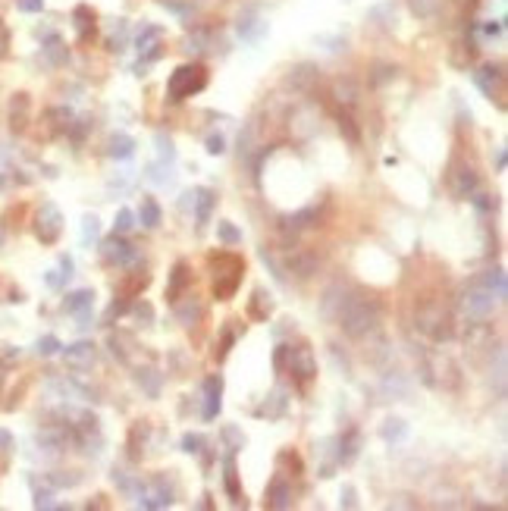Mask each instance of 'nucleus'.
Listing matches in <instances>:
<instances>
[{
    "label": "nucleus",
    "instance_id": "2f4dec72",
    "mask_svg": "<svg viewBox=\"0 0 508 511\" xmlns=\"http://www.w3.org/2000/svg\"><path fill=\"white\" fill-rule=\"evenodd\" d=\"M72 19H76L79 41H88V35H91V32H95V13H91L88 6H76V13H72Z\"/></svg>",
    "mask_w": 508,
    "mask_h": 511
},
{
    "label": "nucleus",
    "instance_id": "a211bd4d",
    "mask_svg": "<svg viewBox=\"0 0 508 511\" xmlns=\"http://www.w3.org/2000/svg\"><path fill=\"white\" fill-rule=\"evenodd\" d=\"M29 119H32V100H29V94H13V100H10V129L13 132H25Z\"/></svg>",
    "mask_w": 508,
    "mask_h": 511
},
{
    "label": "nucleus",
    "instance_id": "680f3d73",
    "mask_svg": "<svg viewBox=\"0 0 508 511\" xmlns=\"http://www.w3.org/2000/svg\"><path fill=\"white\" fill-rule=\"evenodd\" d=\"M0 383H4V364H0Z\"/></svg>",
    "mask_w": 508,
    "mask_h": 511
},
{
    "label": "nucleus",
    "instance_id": "ddd939ff",
    "mask_svg": "<svg viewBox=\"0 0 508 511\" xmlns=\"http://www.w3.org/2000/svg\"><path fill=\"white\" fill-rule=\"evenodd\" d=\"M189 288H192V267L185 260H176L170 270V282H166V301L182 298Z\"/></svg>",
    "mask_w": 508,
    "mask_h": 511
},
{
    "label": "nucleus",
    "instance_id": "b1692460",
    "mask_svg": "<svg viewBox=\"0 0 508 511\" xmlns=\"http://www.w3.org/2000/svg\"><path fill=\"white\" fill-rule=\"evenodd\" d=\"M213 204H217V192H213V188H198V192H195V220H198V226H201V230L210 223Z\"/></svg>",
    "mask_w": 508,
    "mask_h": 511
},
{
    "label": "nucleus",
    "instance_id": "bb28decb",
    "mask_svg": "<svg viewBox=\"0 0 508 511\" xmlns=\"http://www.w3.org/2000/svg\"><path fill=\"white\" fill-rule=\"evenodd\" d=\"M333 98H336L342 107H355L358 98H361L358 82L355 79H336V82H333Z\"/></svg>",
    "mask_w": 508,
    "mask_h": 511
},
{
    "label": "nucleus",
    "instance_id": "f8f14e48",
    "mask_svg": "<svg viewBox=\"0 0 508 511\" xmlns=\"http://www.w3.org/2000/svg\"><path fill=\"white\" fill-rule=\"evenodd\" d=\"M264 502H267V508H273V511L289 508L292 505V483H289V477L276 470V477H273L270 486H267V499Z\"/></svg>",
    "mask_w": 508,
    "mask_h": 511
},
{
    "label": "nucleus",
    "instance_id": "0eeeda50",
    "mask_svg": "<svg viewBox=\"0 0 508 511\" xmlns=\"http://www.w3.org/2000/svg\"><path fill=\"white\" fill-rule=\"evenodd\" d=\"M101 260L107 267H129V264H135L138 260V251L119 232H113L110 239L101 241Z\"/></svg>",
    "mask_w": 508,
    "mask_h": 511
},
{
    "label": "nucleus",
    "instance_id": "412c9836",
    "mask_svg": "<svg viewBox=\"0 0 508 511\" xmlns=\"http://www.w3.org/2000/svg\"><path fill=\"white\" fill-rule=\"evenodd\" d=\"M336 465H352L358 458V446H361V433L358 430H345L336 439Z\"/></svg>",
    "mask_w": 508,
    "mask_h": 511
},
{
    "label": "nucleus",
    "instance_id": "2eb2a0df",
    "mask_svg": "<svg viewBox=\"0 0 508 511\" xmlns=\"http://www.w3.org/2000/svg\"><path fill=\"white\" fill-rule=\"evenodd\" d=\"M173 305H176V320H179L182 326H195V324H201L204 307H201V301H198L192 292H185L182 298H176Z\"/></svg>",
    "mask_w": 508,
    "mask_h": 511
},
{
    "label": "nucleus",
    "instance_id": "c03bdc74",
    "mask_svg": "<svg viewBox=\"0 0 508 511\" xmlns=\"http://www.w3.org/2000/svg\"><path fill=\"white\" fill-rule=\"evenodd\" d=\"M223 442L229 446V452H239V449L245 446V436L239 427H223Z\"/></svg>",
    "mask_w": 508,
    "mask_h": 511
},
{
    "label": "nucleus",
    "instance_id": "de8ad7c7",
    "mask_svg": "<svg viewBox=\"0 0 508 511\" xmlns=\"http://www.w3.org/2000/svg\"><path fill=\"white\" fill-rule=\"evenodd\" d=\"M98 235H101V223H98V217H85L82 220V239L85 241H95Z\"/></svg>",
    "mask_w": 508,
    "mask_h": 511
},
{
    "label": "nucleus",
    "instance_id": "e2e57ef3",
    "mask_svg": "<svg viewBox=\"0 0 508 511\" xmlns=\"http://www.w3.org/2000/svg\"><path fill=\"white\" fill-rule=\"evenodd\" d=\"M0 245H4V230H0Z\"/></svg>",
    "mask_w": 508,
    "mask_h": 511
},
{
    "label": "nucleus",
    "instance_id": "37998d69",
    "mask_svg": "<svg viewBox=\"0 0 508 511\" xmlns=\"http://www.w3.org/2000/svg\"><path fill=\"white\" fill-rule=\"evenodd\" d=\"M148 282H151L148 273H145V270H135V273L129 277V286H126V292H123V295H126V298H132V295H138L145 286H148Z\"/></svg>",
    "mask_w": 508,
    "mask_h": 511
},
{
    "label": "nucleus",
    "instance_id": "a878e982",
    "mask_svg": "<svg viewBox=\"0 0 508 511\" xmlns=\"http://www.w3.org/2000/svg\"><path fill=\"white\" fill-rule=\"evenodd\" d=\"M91 305H95V292L91 288H76L63 298V311L66 314H88Z\"/></svg>",
    "mask_w": 508,
    "mask_h": 511
},
{
    "label": "nucleus",
    "instance_id": "5fc2aeb1",
    "mask_svg": "<svg viewBox=\"0 0 508 511\" xmlns=\"http://www.w3.org/2000/svg\"><path fill=\"white\" fill-rule=\"evenodd\" d=\"M16 6L22 13H41L44 10V0H16Z\"/></svg>",
    "mask_w": 508,
    "mask_h": 511
},
{
    "label": "nucleus",
    "instance_id": "7ed1b4c3",
    "mask_svg": "<svg viewBox=\"0 0 508 511\" xmlns=\"http://www.w3.org/2000/svg\"><path fill=\"white\" fill-rule=\"evenodd\" d=\"M204 85H207V69L201 63H185L170 76V82H166V94H170V100H185V98H192V94L204 91Z\"/></svg>",
    "mask_w": 508,
    "mask_h": 511
},
{
    "label": "nucleus",
    "instance_id": "ea45409f",
    "mask_svg": "<svg viewBox=\"0 0 508 511\" xmlns=\"http://www.w3.org/2000/svg\"><path fill=\"white\" fill-rule=\"evenodd\" d=\"M339 132L349 138V145H358V141H361V132H358V126L352 123L349 113H339Z\"/></svg>",
    "mask_w": 508,
    "mask_h": 511
},
{
    "label": "nucleus",
    "instance_id": "79ce46f5",
    "mask_svg": "<svg viewBox=\"0 0 508 511\" xmlns=\"http://www.w3.org/2000/svg\"><path fill=\"white\" fill-rule=\"evenodd\" d=\"M135 226V213L129 211V207H119V213H116V223H113V232H119V235H126Z\"/></svg>",
    "mask_w": 508,
    "mask_h": 511
},
{
    "label": "nucleus",
    "instance_id": "393cba45",
    "mask_svg": "<svg viewBox=\"0 0 508 511\" xmlns=\"http://www.w3.org/2000/svg\"><path fill=\"white\" fill-rule=\"evenodd\" d=\"M273 314V295L267 288H254L248 298V317L251 320H267Z\"/></svg>",
    "mask_w": 508,
    "mask_h": 511
},
{
    "label": "nucleus",
    "instance_id": "4c0bfd02",
    "mask_svg": "<svg viewBox=\"0 0 508 511\" xmlns=\"http://www.w3.org/2000/svg\"><path fill=\"white\" fill-rule=\"evenodd\" d=\"M276 465H289V467H292V470H289V477H302V474H305L302 458H298L295 452H289V449H283V452L276 455Z\"/></svg>",
    "mask_w": 508,
    "mask_h": 511
},
{
    "label": "nucleus",
    "instance_id": "13d9d810",
    "mask_svg": "<svg viewBox=\"0 0 508 511\" xmlns=\"http://www.w3.org/2000/svg\"><path fill=\"white\" fill-rule=\"evenodd\" d=\"M286 352H289V345H276V354H273V367H276L279 373H283V367H286Z\"/></svg>",
    "mask_w": 508,
    "mask_h": 511
},
{
    "label": "nucleus",
    "instance_id": "bf43d9fd",
    "mask_svg": "<svg viewBox=\"0 0 508 511\" xmlns=\"http://www.w3.org/2000/svg\"><path fill=\"white\" fill-rule=\"evenodd\" d=\"M6 51H10V32H6V25L0 22V57H6Z\"/></svg>",
    "mask_w": 508,
    "mask_h": 511
},
{
    "label": "nucleus",
    "instance_id": "e433bc0d",
    "mask_svg": "<svg viewBox=\"0 0 508 511\" xmlns=\"http://www.w3.org/2000/svg\"><path fill=\"white\" fill-rule=\"evenodd\" d=\"M135 380H138V386H145V392H148L151 399L160 392V373L151 371V367H145V371L138 367V371H135Z\"/></svg>",
    "mask_w": 508,
    "mask_h": 511
},
{
    "label": "nucleus",
    "instance_id": "f704fd0d",
    "mask_svg": "<svg viewBox=\"0 0 508 511\" xmlns=\"http://www.w3.org/2000/svg\"><path fill=\"white\" fill-rule=\"evenodd\" d=\"M44 57H48L51 66H63L69 53H66V44L60 41L57 35H48V41H44Z\"/></svg>",
    "mask_w": 508,
    "mask_h": 511
},
{
    "label": "nucleus",
    "instance_id": "58836bf2",
    "mask_svg": "<svg viewBox=\"0 0 508 511\" xmlns=\"http://www.w3.org/2000/svg\"><path fill=\"white\" fill-rule=\"evenodd\" d=\"M217 235H220V241H223V245H229V248L232 245H242V232H239L232 223H226V220H223V223H217Z\"/></svg>",
    "mask_w": 508,
    "mask_h": 511
},
{
    "label": "nucleus",
    "instance_id": "3c124183",
    "mask_svg": "<svg viewBox=\"0 0 508 511\" xmlns=\"http://www.w3.org/2000/svg\"><path fill=\"white\" fill-rule=\"evenodd\" d=\"M411 6L417 16H430V13L436 10V0H411Z\"/></svg>",
    "mask_w": 508,
    "mask_h": 511
},
{
    "label": "nucleus",
    "instance_id": "052dcab7",
    "mask_svg": "<svg viewBox=\"0 0 508 511\" xmlns=\"http://www.w3.org/2000/svg\"><path fill=\"white\" fill-rule=\"evenodd\" d=\"M6 179H10V173H6V157H4V151H0V192L6 188Z\"/></svg>",
    "mask_w": 508,
    "mask_h": 511
},
{
    "label": "nucleus",
    "instance_id": "f257e3e1",
    "mask_svg": "<svg viewBox=\"0 0 508 511\" xmlns=\"http://www.w3.org/2000/svg\"><path fill=\"white\" fill-rule=\"evenodd\" d=\"M383 317V305H380L373 295H352L349 301L339 311V326L349 339H364L367 333H373Z\"/></svg>",
    "mask_w": 508,
    "mask_h": 511
},
{
    "label": "nucleus",
    "instance_id": "39448f33",
    "mask_svg": "<svg viewBox=\"0 0 508 511\" xmlns=\"http://www.w3.org/2000/svg\"><path fill=\"white\" fill-rule=\"evenodd\" d=\"M496 305H499V298L486 286H480V282H474V286L464 292V298H461V311H464L471 320H486L493 311H496Z\"/></svg>",
    "mask_w": 508,
    "mask_h": 511
},
{
    "label": "nucleus",
    "instance_id": "473e14b6",
    "mask_svg": "<svg viewBox=\"0 0 508 511\" xmlns=\"http://www.w3.org/2000/svg\"><path fill=\"white\" fill-rule=\"evenodd\" d=\"M242 333H245V326L239 324V320H229V324L223 326V339H220V352H217V358H220V361H223L226 354H229V348L236 345V339H239Z\"/></svg>",
    "mask_w": 508,
    "mask_h": 511
},
{
    "label": "nucleus",
    "instance_id": "7c9ffc66",
    "mask_svg": "<svg viewBox=\"0 0 508 511\" xmlns=\"http://www.w3.org/2000/svg\"><path fill=\"white\" fill-rule=\"evenodd\" d=\"M107 154L116 160H129L132 154H135V138L123 135V132H116V135L110 138V147H107Z\"/></svg>",
    "mask_w": 508,
    "mask_h": 511
},
{
    "label": "nucleus",
    "instance_id": "c9c22d12",
    "mask_svg": "<svg viewBox=\"0 0 508 511\" xmlns=\"http://www.w3.org/2000/svg\"><path fill=\"white\" fill-rule=\"evenodd\" d=\"M314 79H317V66L302 63V66H295V69H292L289 85H295V88H307V85H311Z\"/></svg>",
    "mask_w": 508,
    "mask_h": 511
},
{
    "label": "nucleus",
    "instance_id": "c85d7f7f",
    "mask_svg": "<svg viewBox=\"0 0 508 511\" xmlns=\"http://www.w3.org/2000/svg\"><path fill=\"white\" fill-rule=\"evenodd\" d=\"M286 405H289V399H286V389L276 386L270 395H267L264 408H260L258 414H264V418H283V414H286Z\"/></svg>",
    "mask_w": 508,
    "mask_h": 511
},
{
    "label": "nucleus",
    "instance_id": "9b49d317",
    "mask_svg": "<svg viewBox=\"0 0 508 511\" xmlns=\"http://www.w3.org/2000/svg\"><path fill=\"white\" fill-rule=\"evenodd\" d=\"M223 408V376L220 373H210L204 380V408H201V418L204 420H213Z\"/></svg>",
    "mask_w": 508,
    "mask_h": 511
},
{
    "label": "nucleus",
    "instance_id": "dca6fc26",
    "mask_svg": "<svg viewBox=\"0 0 508 511\" xmlns=\"http://www.w3.org/2000/svg\"><path fill=\"white\" fill-rule=\"evenodd\" d=\"M223 489H226V496L232 499V505H245L242 483H239V467H236V455H232V452L223 458Z\"/></svg>",
    "mask_w": 508,
    "mask_h": 511
},
{
    "label": "nucleus",
    "instance_id": "a18cd8bd",
    "mask_svg": "<svg viewBox=\"0 0 508 511\" xmlns=\"http://www.w3.org/2000/svg\"><path fill=\"white\" fill-rule=\"evenodd\" d=\"M60 348H63V345H60L57 336H41V339H38V345H35V352L44 354V358H51V354H57Z\"/></svg>",
    "mask_w": 508,
    "mask_h": 511
},
{
    "label": "nucleus",
    "instance_id": "f3484780",
    "mask_svg": "<svg viewBox=\"0 0 508 511\" xmlns=\"http://www.w3.org/2000/svg\"><path fill=\"white\" fill-rule=\"evenodd\" d=\"M474 82L480 85V91H483L486 98H499V94H502L505 76H502V69H499V66H483V69L474 72Z\"/></svg>",
    "mask_w": 508,
    "mask_h": 511
},
{
    "label": "nucleus",
    "instance_id": "f03ea898",
    "mask_svg": "<svg viewBox=\"0 0 508 511\" xmlns=\"http://www.w3.org/2000/svg\"><path fill=\"white\" fill-rule=\"evenodd\" d=\"M210 267H213V295L220 301H229L239 292V286H242L245 260L232 251H220L210 258Z\"/></svg>",
    "mask_w": 508,
    "mask_h": 511
},
{
    "label": "nucleus",
    "instance_id": "72a5a7b5",
    "mask_svg": "<svg viewBox=\"0 0 508 511\" xmlns=\"http://www.w3.org/2000/svg\"><path fill=\"white\" fill-rule=\"evenodd\" d=\"M380 436H383L386 442H402L408 436V423L402 418H386L383 427H380Z\"/></svg>",
    "mask_w": 508,
    "mask_h": 511
},
{
    "label": "nucleus",
    "instance_id": "6ab92c4d",
    "mask_svg": "<svg viewBox=\"0 0 508 511\" xmlns=\"http://www.w3.org/2000/svg\"><path fill=\"white\" fill-rule=\"evenodd\" d=\"M107 345H110V352H113V358H119L123 364H132V354H135V336H129V333H123V329H116V333H110L107 336Z\"/></svg>",
    "mask_w": 508,
    "mask_h": 511
},
{
    "label": "nucleus",
    "instance_id": "603ef678",
    "mask_svg": "<svg viewBox=\"0 0 508 511\" xmlns=\"http://www.w3.org/2000/svg\"><path fill=\"white\" fill-rule=\"evenodd\" d=\"M13 449H16V439H13V433H10V430H4V427H0V452H4V455H10Z\"/></svg>",
    "mask_w": 508,
    "mask_h": 511
},
{
    "label": "nucleus",
    "instance_id": "09e8293b",
    "mask_svg": "<svg viewBox=\"0 0 508 511\" xmlns=\"http://www.w3.org/2000/svg\"><path fill=\"white\" fill-rule=\"evenodd\" d=\"M157 147H160V157H163L166 164H173V160H176V147H173V141L166 135H157Z\"/></svg>",
    "mask_w": 508,
    "mask_h": 511
},
{
    "label": "nucleus",
    "instance_id": "cd10ccee",
    "mask_svg": "<svg viewBox=\"0 0 508 511\" xmlns=\"http://www.w3.org/2000/svg\"><path fill=\"white\" fill-rule=\"evenodd\" d=\"M138 220H142L145 230H157L160 220H163V211H160V204L151 198V194H145V198H142V207H138Z\"/></svg>",
    "mask_w": 508,
    "mask_h": 511
},
{
    "label": "nucleus",
    "instance_id": "20e7f679",
    "mask_svg": "<svg viewBox=\"0 0 508 511\" xmlns=\"http://www.w3.org/2000/svg\"><path fill=\"white\" fill-rule=\"evenodd\" d=\"M32 230H35L41 245H57V239L63 235V213H60V207L51 204V201H44V204L35 211Z\"/></svg>",
    "mask_w": 508,
    "mask_h": 511
},
{
    "label": "nucleus",
    "instance_id": "4be33fe9",
    "mask_svg": "<svg viewBox=\"0 0 508 511\" xmlns=\"http://www.w3.org/2000/svg\"><path fill=\"white\" fill-rule=\"evenodd\" d=\"M323 207H326V201H320V204H307V207H302L298 213L286 217V226H289L292 232H295V230H305V226H314L320 217H323Z\"/></svg>",
    "mask_w": 508,
    "mask_h": 511
},
{
    "label": "nucleus",
    "instance_id": "864d4df0",
    "mask_svg": "<svg viewBox=\"0 0 508 511\" xmlns=\"http://www.w3.org/2000/svg\"><path fill=\"white\" fill-rule=\"evenodd\" d=\"M223 151H226L223 135H207V154H223Z\"/></svg>",
    "mask_w": 508,
    "mask_h": 511
},
{
    "label": "nucleus",
    "instance_id": "aec40b11",
    "mask_svg": "<svg viewBox=\"0 0 508 511\" xmlns=\"http://www.w3.org/2000/svg\"><path fill=\"white\" fill-rule=\"evenodd\" d=\"M345 295H349V292H345V286H339V282H336V286H330L323 292V298H320V314H323L326 320H336L339 311H342V305L349 301Z\"/></svg>",
    "mask_w": 508,
    "mask_h": 511
},
{
    "label": "nucleus",
    "instance_id": "6e6552de",
    "mask_svg": "<svg viewBox=\"0 0 508 511\" xmlns=\"http://www.w3.org/2000/svg\"><path fill=\"white\" fill-rule=\"evenodd\" d=\"M95 358H98V352H95V345L91 342H72V345H66L63 348V361H66V367L69 371H91L95 367Z\"/></svg>",
    "mask_w": 508,
    "mask_h": 511
},
{
    "label": "nucleus",
    "instance_id": "4468645a",
    "mask_svg": "<svg viewBox=\"0 0 508 511\" xmlns=\"http://www.w3.org/2000/svg\"><path fill=\"white\" fill-rule=\"evenodd\" d=\"M317 254L307 251V248H292L289 258H286V267H289V273H295L298 279H307L311 273H317Z\"/></svg>",
    "mask_w": 508,
    "mask_h": 511
},
{
    "label": "nucleus",
    "instance_id": "5701e85b",
    "mask_svg": "<svg viewBox=\"0 0 508 511\" xmlns=\"http://www.w3.org/2000/svg\"><path fill=\"white\" fill-rule=\"evenodd\" d=\"M236 29H239V38H242L245 44H258L260 38L267 35V22L260 16H242Z\"/></svg>",
    "mask_w": 508,
    "mask_h": 511
},
{
    "label": "nucleus",
    "instance_id": "c756f323",
    "mask_svg": "<svg viewBox=\"0 0 508 511\" xmlns=\"http://www.w3.org/2000/svg\"><path fill=\"white\" fill-rule=\"evenodd\" d=\"M477 282H480V286H486V288H490V292L496 295L499 301H505V295H508L505 270H499V267H496V270H486V273H480V279H477Z\"/></svg>",
    "mask_w": 508,
    "mask_h": 511
},
{
    "label": "nucleus",
    "instance_id": "6e6d98bb",
    "mask_svg": "<svg viewBox=\"0 0 508 511\" xmlns=\"http://www.w3.org/2000/svg\"><path fill=\"white\" fill-rule=\"evenodd\" d=\"M342 508H358V493H355V486H342Z\"/></svg>",
    "mask_w": 508,
    "mask_h": 511
},
{
    "label": "nucleus",
    "instance_id": "4d7b16f0",
    "mask_svg": "<svg viewBox=\"0 0 508 511\" xmlns=\"http://www.w3.org/2000/svg\"><path fill=\"white\" fill-rule=\"evenodd\" d=\"M135 317L145 320V324H151V320H154V307L148 305V301H142V305H135Z\"/></svg>",
    "mask_w": 508,
    "mask_h": 511
},
{
    "label": "nucleus",
    "instance_id": "9d476101",
    "mask_svg": "<svg viewBox=\"0 0 508 511\" xmlns=\"http://www.w3.org/2000/svg\"><path fill=\"white\" fill-rule=\"evenodd\" d=\"M160 38H163V29H160V25H145V29L138 32L135 47H138V53H142L138 69H142L145 63H154V60L160 57Z\"/></svg>",
    "mask_w": 508,
    "mask_h": 511
},
{
    "label": "nucleus",
    "instance_id": "a19ab883",
    "mask_svg": "<svg viewBox=\"0 0 508 511\" xmlns=\"http://www.w3.org/2000/svg\"><path fill=\"white\" fill-rule=\"evenodd\" d=\"M204 446H207V439L201 433H185L182 436V452H189V455H201L204 452Z\"/></svg>",
    "mask_w": 508,
    "mask_h": 511
},
{
    "label": "nucleus",
    "instance_id": "8fccbe9b",
    "mask_svg": "<svg viewBox=\"0 0 508 511\" xmlns=\"http://www.w3.org/2000/svg\"><path fill=\"white\" fill-rule=\"evenodd\" d=\"M44 282H48L51 288H63L66 282H69V277H66L63 270H48V277H44Z\"/></svg>",
    "mask_w": 508,
    "mask_h": 511
},
{
    "label": "nucleus",
    "instance_id": "423d86ee",
    "mask_svg": "<svg viewBox=\"0 0 508 511\" xmlns=\"http://www.w3.org/2000/svg\"><path fill=\"white\" fill-rule=\"evenodd\" d=\"M283 371H289L298 383H307V380L317 376V358H314V352L307 345H289Z\"/></svg>",
    "mask_w": 508,
    "mask_h": 511
},
{
    "label": "nucleus",
    "instance_id": "1a4fd4ad",
    "mask_svg": "<svg viewBox=\"0 0 508 511\" xmlns=\"http://www.w3.org/2000/svg\"><path fill=\"white\" fill-rule=\"evenodd\" d=\"M449 188L455 198H471V194L477 192V173H474V166L471 164H452Z\"/></svg>",
    "mask_w": 508,
    "mask_h": 511
},
{
    "label": "nucleus",
    "instance_id": "49530a36",
    "mask_svg": "<svg viewBox=\"0 0 508 511\" xmlns=\"http://www.w3.org/2000/svg\"><path fill=\"white\" fill-rule=\"evenodd\" d=\"M471 201H474V207H477L480 213H493V211H496V198H493V194H477V192H474Z\"/></svg>",
    "mask_w": 508,
    "mask_h": 511
}]
</instances>
